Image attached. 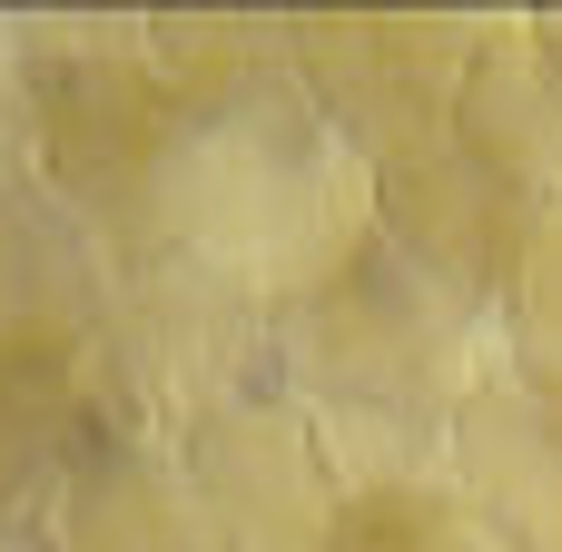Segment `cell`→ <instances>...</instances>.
<instances>
[{
  "label": "cell",
  "mask_w": 562,
  "mask_h": 552,
  "mask_svg": "<svg viewBox=\"0 0 562 552\" xmlns=\"http://www.w3.org/2000/svg\"><path fill=\"white\" fill-rule=\"evenodd\" d=\"M99 385L119 405L128 444H178L237 395L277 385V316L237 296L227 277L168 257V247H119L109 326H99Z\"/></svg>",
  "instance_id": "obj_4"
},
{
  "label": "cell",
  "mask_w": 562,
  "mask_h": 552,
  "mask_svg": "<svg viewBox=\"0 0 562 552\" xmlns=\"http://www.w3.org/2000/svg\"><path fill=\"white\" fill-rule=\"evenodd\" d=\"M30 158V59H20V20H0V168Z\"/></svg>",
  "instance_id": "obj_16"
},
{
  "label": "cell",
  "mask_w": 562,
  "mask_h": 552,
  "mask_svg": "<svg viewBox=\"0 0 562 552\" xmlns=\"http://www.w3.org/2000/svg\"><path fill=\"white\" fill-rule=\"evenodd\" d=\"M504 375V316H484L385 237L277 316V385L306 405L346 494L454 484V425Z\"/></svg>",
  "instance_id": "obj_1"
},
{
  "label": "cell",
  "mask_w": 562,
  "mask_h": 552,
  "mask_svg": "<svg viewBox=\"0 0 562 552\" xmlns=\"http://www.w3.org/2000/svg\"><path fill=\"white\" fill-rule=\"evenodd\" d=\"M504 365L524 385H553L562 395V227L524 257L514 296H504Z\"/></svg>",
  "instance_id": "obj_15"
},
{
  "label": "cell",
  "mask_w": 562,
  "mask_h": 552,
  "mask_svg": "<svg viewBox=\"0 0 562 552\" xmlns=\"http://www.w3.org/2000/svg\"><path fill=\"white\" fill-rule=\"evenodd\" d=\"M119 435L99 356H0V533H49L69 474Z\"/></svg>",
  "instance_id": "obj_9"
},
{
  "label": "cell",
  "mask_w": 562,
  "mask_h": 552,
  "mask_svg": "<svg viewBox=\"0 0 562 552\" xmlns=\"http://www.w3.org/2000/svg\"><path fill=\"white\" fill-rule=\"evenodd\" d=\"M30 59V168L109 227V247H138L158 158L178 138V89L148 59V20L128 10H69V20H20Z\"/></svg>",
  "instance_id": "obj_3"
},
{
  "label": "cell",
  "mask_w": 562,
  "mask_h": 552,
  "mask_svg": "<svg viewBox=\"0 0 562 552\" xmlns=\"http://www.w3.org/2000/svg\"><path fill=\"white\" fill-rule=\"evenodd\" d=\"M553 20H562V10H553Z\"/></svg>",
  "instance_id": "obj_18"
},
{
  "label": "cell",
  "mask_w": 562,
  "mask_h": 552,
  "mask_svg": "<svg viewBox=\"0 0 562 552\" xmlns=\"http://www.w3.org/2000/svg\"><path fill=\"white\" fill-rule=\"evenodd\" d=\"M454 494L514 552H562V395L553 385H484L454 425Z\"/></svg>",
  "instance_id": "obj_11"
},
{
  "label": "cell",
  "mask_w": 562,
  "mask_h": 552,
  "mask_svg": "<svg viewBox=\"0 0 562 552\" xmlns=\"http://www.w3.org/2000/svg\"><path fill=\"white\" fill-rule=\"evenodd\" d=\"M138 247H168L286 316L375 247V158L306 89L188 109L158 158Z\"/></svg>",
  "instance_id": "obj_2"
},
{
  "label": "cell",
  "mask_w": 562,
  "mask_h": 552,
  "mask_svg": "<svg viewBox=\"0 0 562 552\" xmlns=\"http://www.w3.org/2000/svg\"><path fill=\"white\" fill-rule=\"evenodd\" d=\"M504 10H454V20H415V10H306L296 20V89L385 168L415 158L435 138H454L464 79L494 49Z\"/></svg>",
  "instance_id": "obj_5"
},
{
  "label": "cell",
  "mask_w": 562,
  "mask_h": 552,
  "mask_svg": "<svg viewBox=\"0 0 562 552\" xmlns=\"http://www.w3.org/2000/svg\"><path fill=\"white\" fill-rule=\"evenodd\" d=\"M454 148H474L524 198L562 207V20L553 10L494 20V49L474 59L464 109H454Z\"/></svg>",
  "instance_id": "obj_10"
},
{
  "label": "cell",
  "mask_w": 562,
  "mask_h": 552,
  "mask_svg": "<svg viewBox=\"0 0 562 552\" xmlns=\"http://www.w3.org/2000/svg\"><path fill=\"white\" fill-rule=\"evenodd\" d=\"M553 227H562V207L524 198L514 178H494V168H484L474 148H454V138H435V148L375 168V237H385L395 257H415L425 277H445L454 296H474L484 316H504L524 257H533Z\"/></svg>",
  "instance_id": "obj_6"
},
{
  "label": "cell",
  "mask_w": 562,
  "mask_h": 552,
  "mask_svg": "<svg viewBox=\"0 0 562 552\" xmlns=\"http://www.w3.org/2000/svg\"><path fill=\"white\" fill-rule=\"evenodd\" d=\"M49 543L59 552H247L207 514V494L188 484V464L168 444H128V435H109L69 474V494L49 514Z\"/></svg>",
  "instance_id": "obj_12"
},
{
  "label": "cell",
  "mask_w": 562,
  "mask_h": 552,
  "mask_svg": "<svg viewBox=\"0 0 562 552\" xmlns=\"http://www.w3.org/2000/svg\"><path fill=\"white\" fill-rule=\"evenodd\" d=\"M168 454L188 464V484L207 494V514L247 552H326L336 523H346V504H356L336 484V464H326V444H316V425H306V405L286 385L217 405Z\"/></svg>",
  "instance_id": "obj_7"
},
{
  "label": "cell",
  "mask_w": 562,
  "mask_h": 552,
  "mask_svg": "<svg viewBox=\"0 0 562 552\" xmlns=\"http://www.w3.org/2000/svg\"><path fill=\"white\" fill-rule=\"evenodd\" d=\"M0 552H59L49 533H0Z\"/></svg>",
  "instance_id": "obj_17"
},
{
  "label": "cell",
  "mask_w": 562,
  "mask_h": 552,
  "mask_svg": "<svg viewBox=\"0 0 562 552\" xmlns=\"http://www.w3.org/2000/svg\"><path fill=\"white\" fill-rule=\"evenodd\" d=\"M326 552H514L454 484H395V494H356Z\"/></svg>",
  "instance_id": "obj_14"
},
{
  "label": "cell",
  "mask_w": 562,
  "mask_h": 552,
  "mask_svg": "<svg viewBox=\"0 0 562 552\" xmlns=\"http://www.w3.org/2000/svg\"><path fill=\"white\" fill-rule=\"evenodd\" d=\"M148 59L178 89V109L277 99V89H296V20H267V10H178V20H148Z\"/></svg>",
  "instance_id": "obj_13"
},
{
  "label": "cell",
  "mask_w": 562,
  "mask_h": 552,
  "mask_svg": "<svg viewBox=\"0 0 562 552\" xmlns=\"http://www.w3.org/2000/svg\"><path fill=\"white\" fill-rule=\"evenodd\" d=\"M119 247L30 158L0 168V356H89L109 326Z\"/></svg>",
  "instance_id": "obj_8"
}]
</instances>
